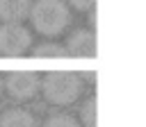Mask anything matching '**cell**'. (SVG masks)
Masks as SVG:
<instances>
[{
  "instance_id": "cell-1",
  "label": "cell",
  "mask_w": 146,
  "mask_h": 127,
  "mask_svg": "<svg viewBox=\"0 0 146 127\" xmlns=\"http://www.w3.org/2000/svg\"><path fill=\"white\" fill-rule=\"evenodd\" d=\"M30 18L34 27L46 36H55L64 32V27L71 20L68 7L64 5V0H36L30 9Z\"/></svg>"
},
{
  "instance_id": "cell-2",
  "label": "cell",
  "mask_w": 146,
  "mask_h": 127,
  "mask_svg": "<svg viewBox=\"0 0 146 127\" xmlns=\"http://www.w3.org/2000/svg\"><path fill=\"white\" fill-rule=\"evenodd\" d=\"M43 95L55 104H71L80 93V77L71 70H50L41 82Z\"/></svg>"
},
{
  "instance_id": "cell-3",
  "label": "cell",
  "mask_w": 146,
  "mask_h": 127,
  "mask_svg": "<svg viewBox=\"0 0 146 127\" xmlns=\"http://www.w3.org/2000/svg\"><path fill=\"white\" fill-rule=\"evenodd\" d=\"M30 32L21 23H5L0 27V52L9 57H18L30 45Z\"/></svg>"
},
{
  "instance_id": "cell-4",
  "label": "cell",
  "mask_w": 146,
  "mask_h": 127,
  "mask_svg": "<svg viewBox=\"0 0 146 127\" xmlns=\"http://www.w3.org/2000/svg\"><path fill=\"white\" fill-rule=\"evenodd\" d=\"M39 84H41V77H39L34 70H11V73L7 75V79H5L7 91H9L14 98H18V100L32 98V95L36 93Z\"/></svg>"
},
{
  "instance_id": "cell-5",
  "label": "cell",
  "mask_w": 146,
  "mask_h": 127,
  "mask_svg": "<svg viewBox=\"0 0 146 127\" xmlns=\"http://www.w3.org/2000/svg\"><path fill=\"white\" fill-rule=\"evenodd\" d=\"M66 52L75 54V57H94L96 54V36L87 29L75 32L66 43Z\"/></svg>"
},
{
  "instance_id": "cell-6",
  "label": "cell",
  "mask_w": 146,
  "mask_h": 127,
  "mask_svg": "<svg viewBox=\"0 0 146 127\" xmlns=\"http://www.w3.org/2000/svg\"><path fill=\"white\" fill-rule=\"evenodd\" d=\"M32 9V0H0V18L5 23H21Z\"/></svg>"
},
{
  "instance_id": "cell-7",
  "label": "cell",
  "mask_w": 146,
  "mask_h": 127,
  "mask_svg": "<svg viewBox=\"0 0 146 127\" xmlns=\"http://www.w3.org/2000/svg\"><path fill=\"white\" fill-rule=\"evenodd\" d=\"M0 127H36V122L32 113H27L25 109H9L2 113Z\"/></svg>"
},
{
  "instance_id": "cell-8",
  "label": "cell",
  "mask_w": 146,
  "mask_h": 127,
  "mask_svg": "<svg viewBox=\"0 0 146 127\" xmlns=\"http://www.w3.org/2000/svg\"><path fill=\"white\" fill-rule=\"evenodd\" d=\"M34 57H50V59H64V57H68V52H66V48L64 45H59V43H43V45H39L34 52H32Z\"/></svg>"
},
{
  "instance_id": "cell-9",
  "label": "cell",
  "mask_w": 146,
  "mask_h": 127,
  "mask_svg": "<svg viewBox=\"0 0 146 127\" xmlns=\"http://www.w3.org/2000/svg\"><path fill=\"white\" fill-rule=\"evenodd\" d=\"M82 122L87 127H96V98H89L82 107Z\"/></svg>"
},
{
  "instance_id": "cell-10",
  "label": "cell",
  "mask_w": 146,
  "mask_h": 127,
  "mask_svg": "<svg viewBox=\"0 0 146 127\" xmlns=\"http://www.w3.org/2000/svg\"><path fill=\"white\" fill-rule=\"evenodd\" d=\"M43 127H80V125H78L71 116H62V113H59V116H52Z\"/></svg>"
},
{
  "instance_id": "cell-11",
  "label": "cell",
  "mask_w": 146,
  "mask_h": 127,
  "mask_svg": "<svg viewBox=\"0 0 146 127\" xmlns=\"http://www.w3.org/2000/svg\"><path fill=\"white\" fill-rule=\"evenodd\" d=\"M68 2H71L73 7H78V9H91L96 0H68Z\"/></svg>"
},
{
  "instance_id": "cell-12",
  "label": "cell",
  "mask_w": 146,
  "mask_h": 127,
  "mask_svg": "<svg viewBox=\"0 0 146 127\" xmlns=\"http://www.w3.org/2000/svg\"><path fill=\"white\" fill-rule=\"evenodd\" d=\"M0 91H2V77H0Z\"/></svg>"
}]
</instances>
